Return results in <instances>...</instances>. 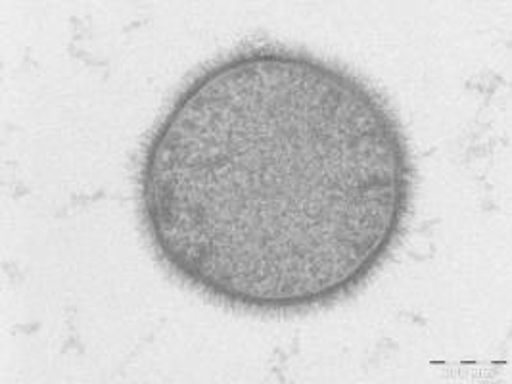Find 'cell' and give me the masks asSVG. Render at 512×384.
Returning <instances> with one entry per match:
<instances>
[{
  "label": "cell",
  "mask_w": 512,
  "mask_h": 384,
  "mask_svg": "<svg viewBox=\"0 0 512 384\" xmlns=\"http://www.w3.org/2000/svg\"><path fill=\"white\" fill-rule=\"evenodd\" d=\"M148 239L171 273L240 310L303 312L367 283L413 196L390 104L302 50L206 68L154 129L139 171Z\"/></svg>",
  "instance_id": "obj_1"
}]
</instances>
